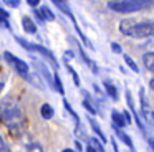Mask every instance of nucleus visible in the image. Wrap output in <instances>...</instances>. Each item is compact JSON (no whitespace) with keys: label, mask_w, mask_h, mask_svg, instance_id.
<instances>
[{"label":"nucleus","mask_w":154,"mask_h":152,"mask_svg":"<svg viewBox=\"0 0 154 152\" xmlns=\"http://www.w3.org/2000/svg\"><path fill=\"white\" fill-rule=\"evenodd\" d=\"M123 35L133 36V38H147L154 36V22H133V20H123L119 25Z\"/></svg>","instance_id":"1"},{"label":"nucleus","mask_w":154,"mask_h":152,"mask_svg":"<svg viewBox=\"0 0 154 152\" xmlns=\"http://www.w3.org/2000/svg\"><path fill=\"white\" fill-rule=\"evenodd\" d=\"M152 5H154V0H111V2H108V7L118 13L141 12V10L149 8Z\"/></svg>","instance_id":"2"},{"label":"nucleus","mask_w":154,"mask_h":152,"mask_svg":"<svg viewBox=\"0 0 154 152\" xmlns=\"http://www.w3.org/2000/svg\"><path fill=\"white\" fill-rule=\"evenodd\" d=\"M0 117L8 127H17L23 122L22 109L12 101H4L0 104Z\"/></svg>","instance_id":"3"},{"label":"nucleus","mask_w":154,"mask_h":152,"mask_svg":"<svg viewBox=\"0 0 154 152\" xmlns=\"http://www.w3.org/2000/svg\"><path fill=\"white\" fill-rule=\"evenodd\" d=\"M4 56H5V59H7V61L10 63L12 66H14V69L18 73V74L23 76V78H27V76H28V71H30V69H28V65H27V63L22 61L20 58H17V56H14L10 51H5Z\"/></svg>","instance_id":"4"},{"label":"nucleus","mask_w":154,"mask_h":152,"mask_svg":"<svg viewBox=\"0 0 154 152\" xmlns=\"http://www.w3.org/2000/svg\"><path fill=\"white\" fill-rule=\"evenodd\" d=\"M32 51H37V53H40L43 58H47L48 61L53 65V68L55 69H58V61H57V58H55L53 55H51V51L50 50H47V48H43V46H40V45H32Z\"/></svg>","instance_id":"5"},{"label":"nucleus","mask_w":154,"mask_h":152,"mask_svg":"<svg viewBox=\"0 0 154 152\" xmlns=\"http://www.w3.org/2000/svg\"><path fill=\"white\" fill-rule=\"evenodd\" d=\"M51 2H53V5H57L58 8H60V10H61V12H63L66 17H70L71 22L76 23V20H75V17H73V12H71L70 5H68V0H51Z\"/></svg>","instance_id":"6"},{"label":"nucleus","mask_w":154,"mask_h":152,"mask_svg":"<svg viewBox=\"0 0 154 152\" xmlns=\"http://www.w3.org/2000/svg\"><path fill=\"white\" fill-rule=\"evenodd\" d=\"M22 25H23L25 32L30 33V35H35V33H37V25L33 23V20H32L30 17H23V18H22Z\"/></svg>","instance_id":"7"},{"label":"nucleus","mask_w":154,"mask_h":152,"mask_svg":"<svg viewBox=\"0 0 154 152\" xmlns=\"http://www.w3.org/2000/svg\"><path fill=\"white\" fill-rule=\"evenodd\" d=\"M111 119H113V124L116 126V127H119V129H123L124 126H126V119H124L123 112H119V111L111 112Z\"/></svg>","instance_id":"8"},{"label":"nucleus","mask_w":154,"mask_h":152,"mask_svg":"<svg viewBox=\"0 0 154 152\" xmlns=\"http://www.w3.org/2000/svg\"><path fill=\"white\" fill-rule=\"evenodd\" d=\"M114 132H116V135H118V137L121 139V142H124V144H126L128 147H129V149H133V150H134L133 141H131V137H129V135L126 134V132H123V131H121L119 127H116V126H114Z\"/></svg>","instance_id":"9"},{"label":"nucleus","mask_w":154,"mask_h":152,"mask_svg":"<svg viewBox=\"0 0 154 152\" xmlns=\"http://www.w3.org/2000/svg\"><path fill=\"white\" fill-rule=\"evenodd\" d=\"M35 15H38V18L40 20H48V22H51V20H55V15L50 12V10L47 8V7H42L40 10H38Z\"/></svg>","instance_id":"10"},{"label":"nucleus","mask_w":154,"mask_h":152,"mask_svg":"<svg viewBox=\"0 0 154 152\" xmlns=\"http://www.w3.org/2000/svg\"><path fill=\"white\" fill-rule=\"evenodd\" d=\"M88 121H90V126H91V129L94 131V134H96V135H98V137H100L103 142H106V135L103 134V131H101V127L98 126V122H96V121H93L91 117L88 119Z\"/></svg>","instance_id":"11"},{"label":"nucleus","mask_w":154,"mask_h":152,"mask_svg":"<svg viewBox=\"0 0 154 152\" xmlns=\"http://www.w3.org/2000/svg\"><path fill=\"white\" fill-rule=\"evenodd\" d=\"M40 112H42V117L43 119H51L53 117V108L50 104H43L40 108Z\"/></svg>","instance_id":"12"},{"label":"nucleus","mask_w":154,"mask_h":152,"mask_svg":"<svg viewBox=\"0 0 154 152\" xmlns=\"http://www.w3.org/2000/svg\"><path fill=\"white\" fill-rule=\"evenodd\" d=\"M143 59H144V66L149 71H154V53H146Z\"/></svg>","instance_id":"13"},{"label":"nucleus","mask_w":154,"mask_h":152,"mask_svg":"<svg viewBox=\"0 0 154 152\" xmlns=\"http://www.w3.org/2000/svg\"><path fill=\"white\" fill-rule=\"evenodd\" d=\"M104 89H106V93L111 96V99H118V91H116V88H114L111 83L104 81Z\"/></svg>","instance_id":"14"},{"label":"nucleus","mask_w":154,"mask_h":152,"mask_svg":"<svg viewBox=\"0 0 154 152\" xmlns=\"http://www.w3.org/2000/svg\"><path fill=\"white\" fill-rule=\"evenodd\" d=\"M53 88L57 89L60 94H65V89H63V84H61V79H60V76H58V73H55V81H53Z\"/></svg>","instance_id":"15"},{"label":"nucleus","mask_w":154,"mask_h":152,"mask_svg":"<svg viewBox=\"0 0 154 152\" xmlns=\"http://www.w3.org/2000/svg\"><path fill=\"white\" fill-rule=\"evenodd\" d=\"M124 61H126V65L129 66L131 69H133L134 73H139V68H137V65H136V61H134L131 56H128V55H124Z\"/></svg>","instance_id":"16"},{"label":"nucleus","mask_w":154,"mask_h":152,"mask_svg":"<svg viewBox=\"0 0 154 152\" xmlns=\"http://www.w3.org/2000/svg\"><path fill=\"white\" fill-rule=\"evenodd\" d=\"M90 145H91V147H93L96 152H104V147H103V144H101V142L98 141L96 137H93V139L90 141Z\"/></svg>","instance_id":"17"},{"label":"nucleus","mask_w":154,"mask_h":152,"mask_svg":"<svg viewBox=\"0 0 154 152\" xmlns=\"http://www.w3.org/2000/svg\"><path fill=\"white\" fill-rule=\"evenodd\" d=\"M63 104H65V108H66V111H68V112H70V114H71V116H73V117H75V121H76V122H80V119H78L76 112L73 111V108H71V106H70V102H68L66 99H65V101H63Z\"/></svg>","instance_id":"18"},{"label":"nucleus","mask_w":154,"mask_h":152,"mask_svg":"<svg viewBox=\"0 0 154 152\" xmlns=\"http://www.w3.org/2000/svg\"><path fill=\"white\" fill-rule=\"evenodd\" d=\"M66 68H68V71H70V74L73 76V81H75V84H76V86H80V78H78L76 71H75V69L71 68V66H66Z\"/></svg>","instance_id":"19"},{"label":"nucleus","mask_w":154,"mask_h":152,"mask_svg":"<svg viewBox=\"0 0 154 152\" xmlns=\"http://www.w3.org/2000/svg\"><path fill=\"white\" fill-rule=\"evenodd\" d=\"M4 2H5V5L14 7V8H17V7L20 5V0H4Z\"/></svg>","instance_id":"20"},{"label":"nucleus","mask_w":154,"mask_h":152,"mask_svg":"<svg viewBox=\"0 0 154 152\" xmlns=\"http://www.w3.org/2000/svg\"><path fill=\"white\" fill-rule=\"evenodd\" d=\"M0 152H10V149L7 147V144H5V141L2 139V135H0Z\"/></svg>","instance_id":"21"},{"label":"nucleus","mask_w":154,"mask_h":152,"mask_svg":"<svg viewBox=\"0 0 154 152\" xmlns=\"http://www.w3.org/2000/svg\"><path fill=\"white\" fill-rule=\"evenodd\" d=\"M83 106H85V108L88 109V112H91V114H93V116L96 114V109H94V108H93V106H91V104H90V102H88V101H83Z\"/></svg>","instance_id":"22"},{"label":"nucleus","mask_w":154,"mask_h":152,"mask_svg":"<svg viewBox=\"0 0 154 152\" xmlns=\"http://www.w3.org/2000/svg\"><path fill=\"white\" fill-rule=\"evenodd\" d=\"M111 50H113L114 53H121V46L118 45V43H113V45H111Z\"/></svg>","instance_id":"23"},{"label":"nucleus","mask_w":154,"mask_h":152,"mask_svg":"<svg viewBox=\"0 0 154 152\" xmlns=\"http://www.w3.org/2000/svg\"><path fill=\"white\" fill-rule=\"evenodd\" d=\"M123 116H124V119H126V124H131V116H129V112L124 111V112H123Z\"/></svg>","instance_id":"24"},{"label":"nucleus","mask_w":154,"mask_h":152,"mask_svg":"<svg viewBox=\"0 0 154 152\" xmlns=\"http://www.w3.org/2000/svg\"><path fill=\"white\" fill-rule=\"evenodd\" d=\"M27 3H28L30 7H37L38 3H40V0H27Z\"/></svg>","instance_id":"25"},{"label":"nucleus","mask_w":154,"mask_h":152,"mask_svg":"<svg viewBox=\"0 0 154 152\" xmlns=\"http://www.w3.org/2000/svg\"><path fill=\"white\" fill-rule=\"evenodd\" d=\"M86 152H96V150H94V149L91 147V145H88V147H86Z\"/></svg>","instance_id":"26"},{"label":"nucleus","mask_w":154,"mask_h":152,"mask_svg":"<svg viewBox=\"0 0 154 152\" xmlns=\"http://www.w3.org/2000/svg\"><path fill=\"white\" fill-rule=\"evenodd\" d=\"M149 86H151V89H152V91H154V78H152V79H151V83H149Z\"/></svg>","instance_id":"27"},{"label":"nucleus","mask_w":154,"mask_h":152,"mask_svg":"<svg viewBox=\"0 0 154 152\" xmlns=\"http://www.w3.org/2000/svg\"><path fill=\"white\" fill-rule=\"evenodd\" d=\"M149 145H151V147L154 149V139H149Z\"/></svg>","instance_id":"28"},{"label":"nucleus","mask_w":154,"mask_h":152,"mask_svg":"<svg viewBox=\"0 0 154 152\" xmlns=\"http://www.w3.org/2000/svg\"><path fill=\"white\" fill-rule=\"evenodd\" d=\"M61 152H75V150H71V149H65V150H61Z\"/></svg>","instance_id":"29"},{"label":"nucleus","mask_w":154,"mask_h":152,"mask_svg":"<svg viewBox=\"0 0 154 152\" xmlns=\"http://www.w3.org/2000/svg\"><path fill=\"white\" fill-rule=\"evenodd\" d=\"M151 117H152V121H154V112H152V114H151Z\"/></svg>","instance_id":"30"},{"label":"nucleus","mask_w":154,"mask_h":152,"mask_svg":"<svg viewBox=\"0 0 154 152\" xmlns=\"http://www.w3.org/2000/svg\"><path fill=\"white\" fill-rule=\"evenodd\" d=\"M0 91H2V83H0Z\"/></svg>","instance_id":"31"},{"label":"nucleus","mask_w":154,"mask_h":152,"mask_svg":"<svg viewBox=\"0 0 154 152\" xmlns=\"http://www.w3.org/2000/svg\"><path fill=\"white\" fill-rule=\"evenodd\" d=\"M118 152H119V150H118Z\"/></svg>","instance_id":"32"}]
</instances>
